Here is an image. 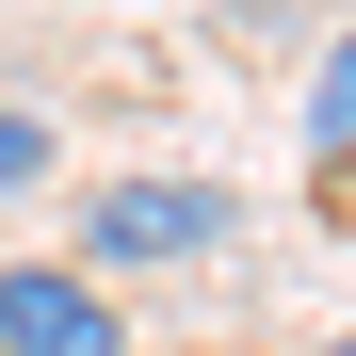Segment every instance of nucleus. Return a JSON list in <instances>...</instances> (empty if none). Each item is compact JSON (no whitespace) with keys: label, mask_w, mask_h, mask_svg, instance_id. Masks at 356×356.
Segmentation results:
<instances>
[{"label":"nucleus","mask_w":356,"mask_h":356,"mask_svg":"<svg viewBox=\"0 0 356 356\" xmlns=\"http://www.w3.org/2000/svg\"><path fill=\"white\" fill-rule=\"evenodd\" d=\"M17 195H49V113L0 97V211H17Z\"/></svg>","instance_id":"20e7f679"},{"label":"nucleus","mask_w":356,"mask_h":356,"mask_svg":"<svg viewBox=\"0 0 356 356\" xmlns=\"http://www.w3.org/2000/svg\"><path fill=\"white\" fill-rule=\"evenodd\" d=\"M0 356H130V308L81 259H0Z\"/></svg>","instance_id":"f03ea898"},{"label":"nucleus","mask_w":356,"mask_h":356,"mask_svg":"<svg viewBox=\"0 0 356 356\" xmlns=\"http://www.w3.org/2000/svg\"><path fill=\"white\" fill-rule=\"evenodd\" d=\"M324 356H356V340H324Z\"/></svg>","instance_id":"39448f33"},{"label":"nucleus","mask_w":356,"mask_h":356,"mask_svg":"<svg viewBox=\"0 0 356 356\" xmlns=\"http://www.w3.org/2000/svg\"><path fill=\"white\" fill-rule=\"evenodd\" d=\"M308 162H324V195L356 178V17H340V49L308 65Z\"/></svg>","instance_id":"7ed1b4c3"},{"label":"nucleus","mask_w":356,"mask_h":356,"mask_svg":"<svg viewBox=\"0 0 356 356\" xmlns=\"http://www.w3.org/2000/svg\"><path fill=\"white\" fill-rule=\"evenodd\" d=\"M211 243H243L227 178H97L81 195V275H146V259H211Z\"/></svg>","instance_id":"f257e3e1"}]
</instances>
